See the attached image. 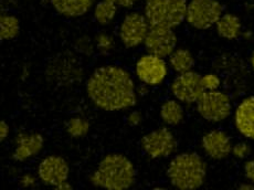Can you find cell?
<instances>
[{
	"mask_svg": "<svg viewBox=\"0 0 254 190\" xmlns=\"http://www.w3.org/2000/svg\"><path fill=\"white\" fill-rule=\"evenodd\" d=\"M86 94L97 109L105 112L129 110L137 104V87L130 73L119 65H104L86 81Z\"/></svg>",
	"mask_w": 254,
	"mask_h": 190,
	"instance_id": "6da1fadb",
	"label": "cell"
},
{
	"mask_svg": "<svg viewBox=\"0 0 254 190\" xmlns=\"http://www.w3.org/2000/svg\"><path fill=\"white\" fill-rule=\"evenodd\" d=\"M136 182V169L131 160L123 154L110 153L100 160L91 174L90 183L106 190H127Z\"/></svg>",
	"mask_w": 254,
	"mask_h": 190,
	"instance_id": "7a4b0ae2",
	"label": "cell"
},
{
	"mask_svg": "<svg viewBox=\"0 0 254 190\" xmlns=\"http://www.w3.org/2000/svg\"><path fill=\"white\" fill-rule=\"evenodd\" d=\"M208 165L194 152H185L175 156L168 165L167 178L172 186L179 190H197L207 179Z\"/></svg>",
	"mask_w": 254,
	"mask_h": 190,
	"instance_id": "3957f363",
	"label": "cell"
},
{
	"mask_svg": "<svg viewBox=\"0 0 254 190\" xmlns=\"http://www.w3.org/2000/svg\"><path fill=\"white\" fill-rule=\"evenodd\" d=\"M187 0H145L144 14L150 27L175 29L186 20Z\"/></svg>",
	"mask_w": 254,
	"mask_h": 190,
	"instance_id": "277c9868",
	"label": "cell"
},
{
	"mask_svg": "<svg viewBox=\"0 0 254 190\" xmlns=\"http://www.w3.org/2000/svg\"><path fill=\"white\" fill-rule=\"evenodd\" d=\"M223 14V6L218 0H189L186 11V21L197 30H207Z\"/></svg>",
	"mask_w": 254,
	"mask_h": 190,
	"instance_id": "5b68a950",
	"label": "cell"
},
{
	"mask_svg": "<svg viewBox=\"0 0 254 190\" xmlns=\"http://www.w3.org/2000/svg\"><path fill=\"white\" fill-rule=\"evenodd\" d=\"M196 104L198 114L211 123L226 121L232 113L230 96L219 90L204 91Z\"/></svg>",
	"mask_w": 254,
	"mask_h": 190,
	"instance_id": "8992f818",
	"label": "cell"
},
{
	"mask_svg": "<svg viewBox=\"0 0 254 190\" xmlns=\"http://www.w3.org/2000/svg\"><path fill=\"white\" fill-rule=\"evenodd\" d=\"M144 153L153 159L170 157L178 147L177 138L168 127H159L145 134L140 139Z\"/></svg>",
	"mask_w": 254,
	"mask_h": 190,
	"instance_id": "52a82bcc",
	"label": "cell"
},
{
	"mask_svg": "<svg viewBox=\"0 0 254 190\" xmlns=\"http://www.w3.org/2000/svg\"><path fill=\"white\" fill-rule=\"evenodd\" d=\"M149 28L150 26L144 13L131 11L127 13L122 20L119 36L126 48L134 49L144 45Z\"/></svg>",
	"mask_w": 254,
	"mask_h": 190,
	"instance_id": "ba28073f",
	"label": "cell"
},
{
	"mask_svg": "<svg viewBox=\"0 0 254 190\" xmlns=\"http://www.w3.org/2000/svg\"><path fill=\"white\" fill-rule=\"evenodd\" d=\"M169 65L164 58L147 55L141 56L136 62L135 73L141 83L148 86H157L163 83L168 75Z\"/></svg>",
	"mask_w": 254,
	"mask_h": 190,
	"instance_id": "9c48e42d",
	"label": "cell"
},
{
	"mask_svg": "<svg viewBox=\"0 0 254 190\" xmlns=\"http://www.w3.org/2000/svg\"><path fill=\"white\" fill-rule=\"evenodd\" d=\"M170 92L180 103H196L204 92L201 83V75L193 70L180 73L170 84Z\"/></svg>",
	"mask_w": 254,
	"mask_h": 190,
	"instance_id": "30bf717a",
	"label": "cell"
},
{
	"mask_svg": "<svg viewBox=\"0 0 254 190\" xmlns=\"http://www.w3.org/2000/svg\"><path fill=\"white\" fill-rule=\"evenodd\" d=\"M70 166L66 160L59 155L46 156L38 165V178L40 182L53 188L67 182Z\"/></svg>",
	"mask_w": 254,
	"mask_h": 190,
	"instance_id": "8fae6325",
	"label": "cell"
},
{
	"mask_svg": "<svg viewBox=\"0 0 254 190\" xmlns=\"http://www.w3.org/2000/svg\"><path fill=\"white\" fill-rule=\"evenodd\" d=\"M178 38L174 29L165 27H150L148 35L145 39L144 46L147 53L167 58L177 47Z\"/></svg>",
	"mask_w": 254,
	"mask_h": 190,
	"instance_id": "7c38bea8",
	"label": "cell"
},
{
	"mask_svg": "<svg viewBox=\"0 0 254 190\" xmlns=\"http://www.w3.org/2000/svg\"><path fill=\"white\" fill-rule=\"evenodd\" d=\"M45 147V137L37 131H19L14 137L12 159L19 163L27 162Z\"/></svg>",
	"mask_w": 254,
	"mask_h": 190,
	"instance_id": "4fadbf2b",
	"label": "cell"
},
{
	"mask_svg": "<svg viewBox=\"0 0 254 190\" xmlns=\"http://www.w3.org/2000/svg\"><path fill=\"white\" fill-rule=\"evenodd\" d=\"M232 140L226 131L211 129L207 131L201 138V148L210 159H226L232 150Z\"/></svg>",
	"mask_w": 254,
	"mask_h": 190,
	"instance_id": "5bb4252c",
	"label": "cell"
},
{
	"mask_svg": "<svg viewBox=\"0 0 254 190\" xmlns=\"http://www.w3.org/2000/svg\"><path fill=\"white\" fill-rule=\"evenodd\" d=\"M234 127L243 137L254 140V95L244 97L233 114Z\"/></svg>",
	"mask_w": 254,
	"mask_h": 190,
	"instance_id": "9a60e30c",
	"label": "cell"
},
{
	"mask_svg": "<svg viewBox=\"0 0 254 190\" xmlns=\"http://www.w3.org/2000/svg\"><path fill=\"white\" fill-rule=\"evenodd\" d=\"M48 1L61 16L79 18L91 10L96 0H48Z\"/></svg>",
	"mask_w": 254,
	"mask_h": 190,
	"instance_id": "2e32d148",
	"label": "cell"
},
{
	"mask_svg": "<svg viewBox=\"0 0 254 190\" xmlns=\"http://www.w3.org/2000/svg\"><path fill=\"white\" fill-rule=\"evenodd\" d=\"M214 27L218 35L227 40H234L242 35V22L234 13H223Z\"/></svg>",
	"mask_w": 254,
	"mask_h": 190,
	"instance_id": "e0dca14e",
	"label": "cell"
},
{
	"mask_svg": "<svg viewBox=\"0 0 254 190\" xmlns=\"http://www.w3.org/2000/svg\"><path fill=\"white\" fill-rule=\"evenodd\" d=\"M160 119L168 126H177L185 119V110L183 103L178 100H167L160 106Z\"/></svg>",
	"mask_w": 254,
	"mask_h": 190,
	"instance_id": "ac0fdd59",
	"label": "cell"
},
{
	"mask_svg": "<svg viewBox=\"0 0 254 190\" xmlns=\"http://www.w3.org/2000/svg\"><path fill=\"white\" fill-rule=\"evenodd\" d=\"M168 58L169 67L177 74L191 71L194 66V58L188 49L176 48L175 51Z\"/></svg>",
	"mask_w": 254,
	"mask_h": 190,
	"instance_id": "d6986e66",
	"label": "cell"
},
{
	"mask_svg": "<svg viewBox=\"0 0 254 190\" xmlns=\"http://www.w3.org/2000/svg\"><path fill=\"white\" fill-rule=\"evenodd\" d=\"M20 33V21L19 19L10 13L1 12L0 14V39L12 40Z\"/></svg>",
	"mask_w": 254,
	"mask_h": 190,
	"instance_id": "ffe728a7",
	"label": "cell"
},
{
	"mask_svg": "<svg viewBox=\"0 0 254 190\" xmlns=\"http://www.w3.org/2000/svg\"><path fill=\"white\" fill-rule=\"evenodd\" d=\"M117 10H119L117 4L107 1V0H101L94 7V18L97 23L106 26L114 20Z\"/></svg>",
	"mask_w": 254,
	"mask_h": 190,
	"instance_id": "44dd1931",
	"label": "cell"
},
{
	"mask_svg": "<svg viewBox=\"0 0 254 190\" xmlns=\"http://www.w3.org/2000/svg\"><path fill=\"white\" fill-rule=\"evenodd\" d=\"M90 122L81 116H74L71 118L65 124L66 133L73 138H82L89 134L90 131Z\"/></svg>",
	"mask_w": 254,
	"mask_h": 190,
	"instance_id": "7402d4cb",
	"label": "cell"
},
{
	"mask_svg": "<svg viewBox=\"0 0 254 190\" xmlns=\"http://www.w3.org/2000/svg\"><path fill=\"white\" fill-rule=\"evenodd\" d=\"M96 46L97 50H99L102 55H109L114 48V40L110 35L105 32H101L96 37Z\"/></svg>",
	"mask_w": 254,
	"mask_h": 190,
	"instance_id": "603a6c76",
	"label": "cell"
},
{
	"mask_svg": "<svg viewBox=\"0 0 254 190\" xmlns=\"http://www.w3.org/2000/svg\"><path fill=\"white\" fill-rule=\"evenodd\" d=\"M201 83L204 91H216L221 85V80L214 73H207L201 75Z\"/></svg>",
	"mask_w": 254,
	"mask_h": 190,
	"instance_id": "cb8c5ba5",
	"label": "cell"
},
{
	"mask_svg": "<svg viewBox=\"0 0 254 190\" xmlns=\"http://www.w3.org/2000/svg\"><path fill=\"white\" fill-rule=\"evenodd\" d=\"M252 148L249 143L241 142L232 146L231 154L238 159H246L250 156Z\"/></svg>",
	"mask_w": 254,
	"mask_h": 190,
	"instance_id": "d4e9b609",
	"label": "cell"
},
{
	"mask_svg": "<svg viewBox=\"0 0 254 190\" xmlns=\"http://www.w3.org/2000/svg\"><path fill=\"white\" fill-rule=\"evenodd\" d=\"M19 184L22 188H32L37 185V177L30 173L23 174L19 179Z\"/></svg>",
	"mask_w": 254,
	"mask_h": 190,
	"instance_id": "484cf974",
	"label": "cell"
},
{
	"mask_svg": "<svg viewBox=\"0 0 254 190\" xmlns=\"http://www.w3.org/2000/svg\"><path fill=\"white\" fill-rule=\"evenodd\" d=\"M244 177L252 184H254V159H249L243 165Z\"/></svg>",
	"mask_w": 254,
	"mask_h": 190,
	"instance_id": "4316f807",
	"label": "cell"
},
{
	"mask_svg": "<svg viewBox=\"0 0 254 190\" xmlns=\"http://www.w3.org/2000/svg\"><path fill=\"white\" fill-rule=\"evenodd\" d=\"M126 121H127V124L129 126L135 127V126L140 125L141 121H143V115H141L139 111H131L128 114V116H127Z\"/></svg>",
	"mask_w": 254,
	"mask_h": 190,
	"instance_id": "83f0119b",
	"label": "cell"
},
{
	"mask_svg": "<svg viewBox=\"0 0 254 190\" xmlns=\"http://www.w3.org/2000/svg\"><path fill=\"white\" fill-rule=\"evenodd\" d=\"M9 134H10V126L7 124L6 121L2 120L0 122V139H1V142L8 137Z\"/></svg>",
	"mask_w": 254,
	"mask_h": 190,
	"instance_id": "f1b7e54d",
	"label": "cell"
},
{
	"mask_svg": "<svg viewBox=\"0 0 254 190\" xmlns=\"http://www.w3.org/2000/svg\"><path fill=\"white\" fill-rule=\"evenodd\" d=\"M107 1L113 2V3L117 4L119 7L130 8V7H133L135 3H137L139 0H107Z\"/></svg>",
	"mask_w": 254,
	"mask_h": 190,
	"instance_id": "f546056e",
	"label": "cell"
},
{
	"mask_svg": "<svg viewBox=\"0 0 254 190\" xmlns=\"http://www.w3.org/2000/svg\"><path fill=\"white\" fill-rule=\"evenodd\" d=\"M239 189L240 190H254V184H252V183H242V184H240L239 185V187H238Z\"/></svg>",
	"mask_w": 254,
	"mask_h": 190,
	"instance_id": "4dcf8cb0",
	"label": "cell"
},
{
	"mask_svg": "<svg viewBox=\"0 0 254 190\" xmlns=\"http://www.w3.org/2000/svg\"><path fill=\"white\" fill-rule=\"evenodd\" d=\"M55 189H57V190H72L73 186L69 182H64V183H62L61 185H59V186L56 187Z\"/></svg>",
	"mask_w": 254,
	"mask_h": 190,
	"instance_id": "1f68e13d",
	"label": "cell"
},
{
	"mask_svg": "<svg viewBox=\"0 0 254 190\" xmlns=\"http://www.w3.org/2000/svg\"><path fill=\"white\" fill-rule=\"evenodd\" d=\"M241 36H243L244 39H250L252 37V32L251 31H247V32H243Z\"/></svg>",
	"mask_w": 254,
	"mask_h": 190,
	"instance_id": "d6a6232c",
	"label": "cell"
},
{
	"mask_svg": "<svg viewBox=\"0 0 254 190\" xmlns=\"http://www.w3.org/2000/svg\"><path fill=\"white\" fill-rule=\"evenodd\" d=\"M250 64H251V67L254 71V52H252V55L250 57Z\"/></svg>",
	"mask_w": 254,
	"mask_h": 190,
	"instance_id": "836d02e7",
	"label": "cell"
}]
</instances>
